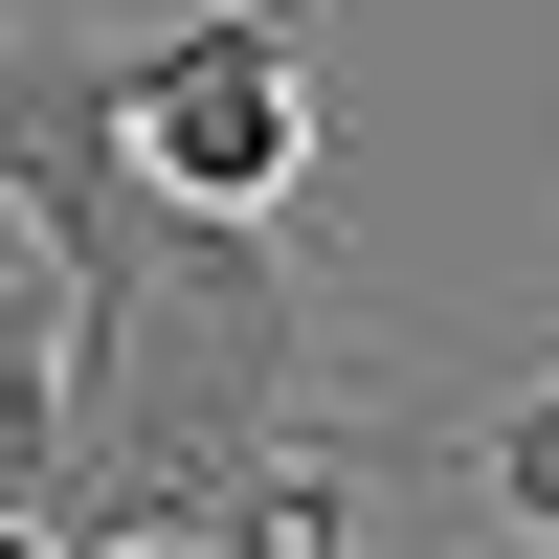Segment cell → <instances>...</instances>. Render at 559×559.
I'll return each instance as SVG.
<instances>
[{"mask_svg":"<svg viewBox=\"0 0 559 559\" xmlns=\"http://www.w3.org/2000/svg\"><path fill=\"white\" fill-rule=\"evenodd\" d=\"M403 471H448V492H471L515 559H559V358H515L471 426H403Z\"/></svg>","mask_w":559,"mask_h":559,"instance_id":"cell-2","label":"cell"},{"mask_svg":"<svg viewBox=\"0 0 559 559\" xmlns=\"http://www.w3.org/2000/svg\"><path fill=\"white\" fill-rule=\"evenodd\" d=\"M112 157L157 224H292L336 157V0H157L112 23Z\"/></svg>","mask_w":559,"mask_h":559,"instance_id":"cell-1","label":"cell"}]
</instances>
